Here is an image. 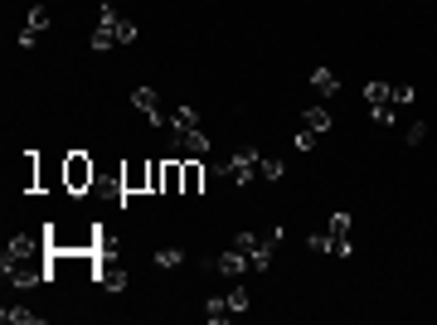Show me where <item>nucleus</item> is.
<instances>
[{
    "mask_svg": "<svg viewBox=\"0 0 437 325\" xmlns=\"http://www.w3.org/2000/svg\"><path fill=\"white\" fill-rule=\"evenodd\" d=\"M369 117H374L379 127H394V122H399V102H379V107H369Z\"/></svg>",
    "mask_w": 437,
    "mask_h": 325,
    "instance_id": "aec40b11",
    "label": "nucleus"
},
{
    "mask_svg": "<svg viewBox=\"0 0 437 325\" xmlns=\"http://www.w3.org/2000/svg\"><path fill=\"white\" fill-rule=\"evenodd\" d=\"M132 107L146 117V127H165V112H161V97H156V87L151 82H141V87H132Z\"/></svg>",
    "mask_w": 437,
    "mask_h": 325,
    "instance_id": "39448f33",
    "label": "nucleus"
},
{
    "mask_svg": "<svg viewBox=\"0 0 437 325\" xmlns=\"http://www.w3.org/2000/svg\"><path fill=\"white\" fill-rule=\"evenodd\" d=\"M44 29H49V5H34L29 20H25V29H20V49H34Z\"/></svg>",
    "mask_w": 437,
    "mask_h": 325,
    "instance_id": "1a4fd4ad",
    "label": "nucleus"
},
{
    "mask_svg": "<svg viewBox=\"0 0 437 325\" xmlns=\"http://www.w3.org/2000/svg\"><path fill=\"white\" fill-rule=\"evenodd\" d=\"M311 87H316L321 97H335V92H340V78H335L330 68H316V73H311Z\"/></svg>",
    "mask_w": 437,
    "mask_h": 325,
    "instance_id": "dca6fc26",
    "label": "nucleus"
},
{
    "mask_svg": "<svg viewBox=\"0 0 437 325\" xmlns=\"http://www.w3.org/2000/svg\"><path fill=\"white\" fill-rule=\"evenodd\" d=\"M39 170H44V156H20V190L25 194H39Z\"/></svg>",
    "mask_w": 437,
    "mask_h": 325,
    "instance_id": "9b49d317",
    "label": "nucleus"
},
{
    "mask_svg": "<svg viewBox=\"0 0 437 325\" xmlns=\"http://www.w3.org/2000/svg\"><path fill=\"white\" fill-rule=\"evenodd\" d=\"M98 282H102L107 292H122V287H127V267L112 257V247H107V252H98Z\"/></svg>",
    "mask_w": 437,
    "mask_h": 325,
    "instance_id": "6e6552de",
    "label": "nucleus"
},
{
    "mask_svg": "<svg viewBox=\"0 0 437 325\" xmlns=\"http://www.w3.org/2000/svg\"><path fill=\"white\" fill-rule=\"evenodd\" d=\"M228 306H233V316H243V311H248V292H243V287L228 292Z\"/></svg>",
    "mask_w": 437,
    "mask_h": 325,
    "instance_id": "a878e982",
    "label": "nucleus"
},
{
    "mask_svg": "<svg viewBox=\"0 0 437 325\" xmlns=\"http://www.w3.org/2000/svg\"><path fill=\"white\" fill-rule=\"evenodd\" d=\"M258 165H263V156H258L253 146H243V151H233V175H228V180H238V185H253Z\"/></svg>",
    "mask_w": 437,
    "mask_h": 325,
    "instance_id": "9d476101",
    "label": "nucleus"
},
{
    "mask_svg": "<svg viewBox=\"0 0 437 325\" xmlns=\"http://www.w3.org/2000/svg\"><path fill=\"white\" fill-rule=\"evenodd\" d=\"M132 39H137V25H132V20H122L112 5H102V10H98V29H93V39H88V44H93L98 54H107L112 44H132Z\"/></svg>",
    "mask_w": 437,
    "mask_h": 325,
    "instance_id": "f03ea898",
    "label": "nucleus"
},
{
    "mask_svg": "<svg viewBox=\"0 0 437 325\" xmlns=\"http://www.w3.org/2000/svg\"><path fill=\"white\" fill-rule=\"evenodd\" d=\"M0 267H5V277H10L15 287H39V282H49V277H54V247H49V233H20L15 243L5 247Z\"/></svg>",
    "mask_w": 437,
    "mask_h": 325,
    "instance_id": "f257e3e1",
    "label": "nucleus"
},
{
    "mask_svg": "<svg viewBox=\"0 0 437 325\" xmlns=\"http://www.w3.org/2000/svg\"><path fill=\"white\" fill-rule=\"evenodd\" d=\"M423 141H428V127H423V122H413V127H409V146H423Z\"/></svg>",
    "mask_w": 437,
    "mask_h": 325,
    "instance_id": "bb28decb",
    "label": "nucleus"
},
{
    "mask_svg": "<svg viewBox=\"0 0 437 325\" xmlns=\"http://www.w3.org/2000/svg\"><path fill=\"white\" fill-rule=\"evenodd\" d=\"M185 194H199L204 190V165H199V156H185Z\"/></svg>",
    "mask_w": 437,
    "mask_h": 325,
    "instance_id": "4468645a",
    "label": "nucleus"
},
{
    "mask_svg": "<svg viewBox=\"0 0 437 325\" xmlns=\"http://www.w3.org/2000/svg\"><path fill=\"white\" fill-rule=\"evenodd\" d=\"M326 228L335 233V238H350V214H335V218L326 223Z\"/></svg>",
    "mask_w": 437,
    "mask_h": 325,
    "instance_id": "b1692460",
    "label": "nucleus"
},
{
    "mask_svg": "<svg viewBox=\"0 0 437 325\" xmlns=\"http://www.w3.org/2000/svg\"><path fill=\"white\" fill-rule=\"evenodd\" d=\"M364 102H369V107H379V102H394V82H364Z\"/></svg>",
    "mask_w": 437,
    "mask_h": 325,
    "instance_id": "f3484780",
    "label": "nucleus"
},
{
    "mask_svg": "<svg viewBox=\"0 0 437 325\" xmlns=\"http://www.w3.org/2000/svg\"><path fill=\"white\" fill-rule=\"evenodd\" d=\"M214 267H218V277H243V272H253V267H248V252H243V247H228Z\"/></svg>",
    "mask_w": 437,
    "mask_h": 325,
    "instance_id": "f8f14e48",
    "label": "nucleus"
},
{
    "mask_svg": "<svg viewBox=\"0 0 437 325\" xmlns=\"http://www.w3.org/2000/svg\"><path fill=\"white\" fill-rule=\"evenodd\" d=\"M122 190L127 194H151V161H127L122 165Z\"/></svg>",
    "mask_w": 437,
    "mask_h": 325,
    "instance_id": "423d86ee",
    "label": "nucleus"
},
{
    "mask_svg": "<svg viewBox=\"0 0 437 325\" xmlns=\"http://www.w3.org/2000/svg\"><path fill=\"white\" fill-rule=\"evenodd\" d=\"M204 321H209V325H223V321H233V306H228V297H214V301H204Z\"/></svg>",
    "mask_w": 437,
    "mask_h": 325,
    "instance_id": "2eb2a0df",
    "label": "nucleus"
},
{
    "mask_svg": "<svg viewBox=\"0 0 437 325\" xmlns=\"http://www.w3.org/2000/svg\"><path fill=\"white\" fill-rule=\"evenodd\" d=\"M413 97H418V92H413V82H394V102H399V107H409Z\"/></svg>",
    "mask_w": 437,
    "mask_h": 325,
    "instance_id": "5701e85b",
    "label": "nucleus"
},
{
    "mask_svg": "<svg viewBox=\"0 0 437 325\" xmlns=\"http://www.w3.org/2000/svg\"><path fill=\"white\" fill-rule=\"evenodd\" d=\"M93 185H98L93 156H88V151H68V156H63V190L68 194H93Z\"/></svg>",
    "mask_w": 437,
    "mask_h": 325,
    "instance_id": "7ed1b4c3",
    "label": "nucleus"
},
{
    "mask_svg": "<svg viewBox=\"0 0 437 325\" xmlns=\"http://www.w3.org/2000/svg\"><path fill=\"white\" fill-rule=\"evenodd\" d=\"M301 127H311L316 136L330 132V112H326V107H306V112H301Z\"/></svg>",
    "mask_w": 437,
    "mask_h": 325,
    "instance_id": "a211bd4d",
    "label": "nucleus"
},
{
    "mask_svg": "<svg viewBox=\"0 0 437 325\" xmlns=\"http://www.w3.org/2000/svg\"><path fill=\"white\" fill-rule=\"evenodd\" d=\"M258 175H263V180H282V161H268V156H263V165H258Z\"/></svg>",
    "mask_w": 437,
    "mask_h": 325,
    "instance_id": "393cba45",
    "label": "nucleus"
},
{
    "mask_svg": "<svg viewBox=\"0 0 437 325\" xmlns=\"http://www.w3.org/2000/svg\"><path fill=\"white\" fill-rule=\"evenodd\" d=\"M335 243H340V238H335V233H311V238H306V247H311V252H335Z\"/></svg>",
    "mask_w": 437,
    "mask_h": 325,
    "instance_id": "412c9836",
    "label": "nucleus"
},
{
    "mask_svg": "<svg viewBox=\"0 0 437 325\" xmlns=\"http://www.w3.org/2000/svg\"><path fill=\"white\" fill-rule=\"evenodd\" d=\"M282 243V228H273V233H253V247H248V267L253 272H268L273 267V247Z\"/></svg>",
    "mask_w": 437,
    "mask_h": 325,
    "instance_id": "20e7f679",
    "label": "nucleus"
},
{
    "mask_svg": "<svg viewBox=\"0 0 437 325\" xmlns=\"http://www.w3.org/2000/svg\"><path fill=\"white\" fill-rule=\"evenodd\" d=\"M170 141H175V156H209V136L199 132V127H190V132H170Z\"/></svg>",
    "mask_w": 437,
    "mask_h": 325,
    "instance_id": "0eeeda50",
    "label": "nucleus"
},
{
    "mask_svg": "<svg viewBox=\"0 0 437 325\" xmlns=\"http://www.w3.org/2000/svg\"><path fill=\"white\" fill-rule=\"evenodd\" d=\"M311 146H316V132H311V127H301V132H297V151H311Z\"/></svg>",
    "mask_w": 437,
    "mask_h": 325,
    "instance_id": "cd10ccee",
    "label": "nucleus"
},
{
    "mask_svg": "<svg viewBox=\"0 0 437 325\" xmlns=\"http://www.w3.org/2000/svg\"><path fill=\"white\" fill-rule=\"evenodd\" d=\"M190 127H199V112H194V107H175V117H170V132H190Z\"/></svg>",
    "mask_w": 437,
    "mask_h": 325,
    "instance_id": "6ab92c4d",
    "label": "nucleus"
},
{
    "mask_svg": "<svg viewBox=\"0 0 437 325\" xmlns=\"http://www.w3.org/2000/svg\"><path fill=\"white\" fill-rule=\"evenodd\" d=\"M180 262H185L180 247H161V252H156V267H180Z\"/></svg>",
    "mask_w": 437,
    "mask_h": 325,
    "instance_id": "4be33fe9",
    "label": "nucleus"
},
{
    "mask_svg": "<svg viewBox=\"0 0 437 325\" xmlns=\"http://www.w3.org/2000/svg\"><path fill=\"white\" fill-rule=\"evenodd\" d=\"M0 321H5V325H44V316H39V311H29V306H5V311H0Z\"/></svg>",
    "mask_w": 437,
    "mask_h": 325,
    "instance_id": "ddd939ff",
    "label": "nucleus"
}]
</instances>
